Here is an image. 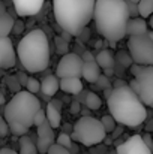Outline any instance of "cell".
Returning a JSON list of instances; mask_svg holds the SVG:
<instances>
[{
    "label": "cell",
    "mask_w": 153,
    "mask_h": 154,
    "mask_svg": "<svg viewBox=\"0 0 153 154\" xmlns=\"http://www.w3.org/2000/svg\"><path fill=\"white\" fill-rule=\"evenodd\" d=\"M6 14V6H5V3L0 0V15H5Z\"/></svg>",
    "instance_id": "obj_52"
},
{
    "label": "cell",
    "mask_w": 153,
    "mask_h": 154,
    "mask_svg": "<svg viewBox=\"0 0 153 154\" xmlns=\"http://www.w3.org/2000/svg\"><path fill=\"white\" fill-rule=\"evenodd\" d=\"M84 105H86L87 109H93V111H96V109H99V108L102 106V99L96 94V93H93V91H87V96H86Z\"/></svg>",
    "instance_id": "obj_24"
},
{
    "label": "cell",
    "mask_w": 153,
    "mask_h": 154,
    "mask_svg": "<svg viewBox=\"0 0 153 154\" xmlns=\"http://www.w3.org/2000/svg\"><path fill=\"white\" fill-rule=\"evenodd\" d=\"M81 76L90 82V84H95L98 81V78L101 76V69L99 66L96 64V61H87V63H83V67H81Z\"/></svg>",
    "instance_id": "obj_17"
},
{
    "label": "cell",
    "mask_w": 153,
    "mask_h": 154,
    "mask_svg": "<svg viewBox=\"0 0 153 154\" xmlns=\"http://www.w3.org/2000/svg\"><path fill=\"white\" fill-rule=\"evenodd\" d=\"M45 118H47V123L50 124L51 129H57V127L62 126V114L50 102H48L47 108H45Z\"/></svg>",
    "instance_id": "obj_19"
},
{
    "label": "cell",
    "mask_w": 153,
    "mask_h": 154,
    "mask_svg": "<svg viewBox=\"0 0 153 154\" xmlns=\"http://www.w3.org/2000/svg\"><path fill=\"white\" fill-rule=\"evenodd\" d=\"M8 132H9V129H8V124L5 123L3 117H0V138L6 136V135H8Z\"/></svg>",
    "instance_id": "obj_41"
},
{
    "label": "cell",
    "mask_w": 153,
    "mask_h": 154,
    "mask_svg": "<svg viewBox=\"0 0 153 154\" xmlns=\"http://www.w3.org/2000/svg\"><path fill=\"white\" fill-rule=\"evenodd\" d=\"M60 38H62V39H63L65 42H68V44H69V42L72 41V36H71L69 33H66V32H63V30L60 32Z\"/></svg>",
    "instance_id": "obj_48"
},
{
    "label": "cell",
    "mask_w": 153,
    "mask_h": 154,
    "mask_svg": "<svg viewBox=\"0 0 153 154\" xmlns=\"http://www.w3.org/2000/svg\"><path fill=\"white\" fill-rule=\"evenodd\" d=\"M141 136V141L144 142V145L152 151L153 150V141H152V135L150 133H144V135H140Z\"/></svg>",
    "instance_id": "obj_36"
},
{
    "label": "cell",
    "mask_w": 153,
    "mask_h": 154,
    "mask_svg": "<svg viewBox=\"0 0 153 154\" xmlns=\"http://www.w3.org/2000/svg\"><path fill=\"white\" fill-rule=\"evenodd\" d=\"M116 154H152V151L144 145L140 135H132L116 147Z\"/></svg>",
    "instance_id": "obj_10"
},
{
    "label": "cell",
    "mask_w": 153,
    "mask_h": 154,
    "mask_svg": "<svg viewBox=\"0 0 153 154\" xmlns=\"http://www.w3.org/2000/svg\"><path fill=\"white\" fill-rule=\"evenodd\" d=\"M14 18L9 14L0 15V38H8L9 33L12 32V26H14Z\"/></svg>",
    "instance_id": "obj_21"
},
{
    "label": "cell",
    "mask_w": 153,
    "mask_h": 154,
    "mask_svg": "<svg viewBox=\"0 0 153 154\" xmlns=\"http://www.w3.org/2000/svg\"><path fill=\"white\" fill-rule=\"evenodd\" d=\"M38 109H41V102L36 96L23 90L15 93L3 108V120L9 132L15 136L27 135L29 129L33 126V117Z\"/></svg>",
    "instance_id": "obj_3"
},
{
    "label": "cell",
    "mask_w": 153,
    "mask_h": 154,
    "mask_svg": "<svg viewBox=\"0 0 153 154\" xmlns=\"http://www.w3.org/2000/svg\"><path fill=\"white\" fill-rule=\"evenodd\" d=\"M99 121H101L102 127H104V130H105V133H111V132L114 130V127H116V121L113 120L111 115H104Z\"/></svg>",
    "instance_id": "obj_26"
},
{
    "label": "cell",
    "mask_w": 153,
    "mask_h": 154,
    "mask_svg": "<svg viewBox=\"0 0 153 154\" xmlns=\"http://www.w3.org/2000/svg\"><path fill=\"white\" fill-rule=\"evenodd\" d=\"M24 29H26L24 21H21V20H15V21H14V26H12V32H11V33H14V35H20Z\"/></svg>",
    "instance_id": "obj_34"
},
{
    "label": "cell",
    "mask_w": 153,
    "mask_h": 154,
    "mask_svg": "<svg viewBox=\"0 0 153 154\" xmlns=\"http://www.w3.org/2000/svg\"><path fill=\"white\" fill-rule=\"evenodd\" d=\"M5 82H6V85L9 87V90H11V91H14V93L21 91V85L18 84V81H17L15 75H5Z\"/></svg>",
    "instance_id": "obj_25"
},
{
    "label": "cell",
    "mask_w": 153,
    "mask_h": 154,
    "mask_svg": "<svg viewBox=\"0 0 153 154\" xmlns=\"http://www.w3.org/2000/svg\"><path fill=\"white\" fill-rule=\"evenodd\" d=\"M0 154H18L15 150H12V148H8V147H3V148H0Z\"/></svg>",
    "instance_id": "obj_49"
},
{
    "label": "cell",
    "mask_w": 153,
    "mask_h": 154,
    "mask_svg": "<svg viewBox=\"0 0 153 154\" xmlns=\"http://www.w3.org/2000/svg\"><path fill=\"white\" fill-rule=\"evenodd\" d=\"M84 51H86V47H84L83 44L77 42V44L74 45V54H77V55H81V54H83Z\"/></svg>",
    "instance_id": "obj_44"
},
{
    "label": "cell",
    "mask_w": 153,
    "mask_h": 154,
    "mask_svg": "<svg viewBox=\"0 0 153 154\" xmlns=\"http://www.w3.org/2000/svg\"><path fill=\"white\" fill-rule=\"evenodd\" d=\"M12 3L17 14L21 17H33L44 6V0H12Z\"/></svg>",
    "instance_id": "obj_13"
},
{
    "label": "cell",
    "mask_w": 153,
    "mask_h": 154,
    "mask_svg": "<svg viewBox=\"0 0 153 154\" xmlns=\"http://www.w3.org/2000/svg\"><path fill=\"white\" fill-rule=\"evenodd\" d=\"M47 154H71L66 148H63V147H60V145H57V144H53L50 148H48V151Z\"/></svg>",
    "instance_id": "obj_35"
},
{
    "label": "cell",
    "mask_w": 153,
    "mask_h": 154,
    "mask_svg": "<svg viewBox=\"0 0 153 154\" xmlns=\"http://www.w3.org/2000/svg\"><path fill=\"white\" fill-rule=\"evenodd\" d=\"M50 103L56 108V109H59V111H62V106H63V103L60 99H50Z\"/></svg>",
    "instance_id": "obj_46"
},
{
    "label": "cell",
    "mask_w": 153,
    "mask_h": 154,
    "mask_svg": "<svg viewBox=\"0 0 153 154\" xmlns=\"http://www.w3.org/2000/svg\"><path fill=\"white\" fill-rule=\"evenodd\" d=\"M54 139H56V136H54V132H53V129L50 127V124L47 121L42 123L38 127V141L35 142L36 144V151H39V153H42V154H47L48 148L54 144Z\"/></svg>",
    "instance_id": "obj_12"
},
{
    "label": "cell",
    "mask_w": 153,
    "mask_h": 154,
    "mask_svg": "<svg viewBox=\"0 0 153 154\" xmlns=\"http://www.w3.org/2000/svg\"><path fill=\"white\" fill-rule=\"evenodd\" d=\"M62 133H68V135H71V133H72V126H71V124H65Z\"/></svg>",
    "instance_id": "obj_51"
},
{
    "label": "cell",
    "mask_w": 153,
    "mask_h": 154,
    "mask_svg": "<svg viewBox=\"0 0 153 154\" xmlns=\"http://www.w3.org/2000/svg\"><path fill=\"white\" fill-rule=\"evenodd\" d=\"M111 91H113V88H105V90H104V96H105V99H108V97L111 96Z\"/></svg>",
    "instance_id": "obj_53"
},
{
    "label": "cell",
    "mask_w": 153,
    "mask_h": 154,
    "mask_svg": "<svg viewBox=\"0 0 153 154\" xmlns=\"http://www.w3.org/2000/svg\"><path fill=\"white\" fill-rule=\"evenodd\" d=\"M69 136L71 141H77L86 147H93L101 144L107 133L102 127L101 121L89 115V117H81L75 121V124L72 126V133Z\"/></svg>",
    "instance_id": "obj_6"
},
{
    "label": "cell",
    "mask_w": 153,
    "mask_h": 154,
    "mask_svg": "<svg viewBox=\"0 0 153 154\" xmlns=\"http://www.w3.org/2000/svg\"><path fill=\"white\" fill-rule=\"evenodd\" d=\"M137 8H138V17L146 20L152 15L153 11V0H140L137 3Z\"/></svg>",
    "instance_id": "obj_23"
},
{
    "label": "cell",
    "mask_w": 153,
    "mask_h": 154,
    "mask_svg": "<svg viewBox=\"0 0 153 154\" xmlns=\"http://www.w3.org/2000/svg\"><path fill=\"white\" fill-rule=\"evenodd\" d=\"M15 78H17V81H18V84L21 85V88L23 87H26V84H27V79H29V76L24 73V72H18L17 75H15Z\"/></svg>",
    "instance_id": "obj_37"
},
{
    "label": "cell",
    "mask_w": 153,
    "mask_h": 154,
    "mask_svg": "<svg viewBox=\"0 0 153 154\" xmlns=\"http://www.w3.org/2000/svg\"><path fill=\"white\" fill-rule=\"evenodd\" d=\"M59 90V79L56 78V75H47L42 78V81H39V93L51 97L57 93Z\"/></svg>",
    "instance_id": "obj_15"
},
{
    "label": "cell",
    "mask_w": 153,
    "mask_h": 154,
    "mask_svg": "<svg viewBox=\"0 0 153 154\" xmlns=\"http://www.w3.org/2000/svg\"><path fill=\"white\" fill-rule=\"evenodd\" d=\"M5 103V96H3V93L0 91V105H3Z\"/></svg>",
    "instance_id": "obj_57"
},
{
    "label": "cell",
    "mask_w": 153,
    "mask_h": 154,
    "mask_svg": "<svg viewBox=\"0 0 153 154\" xmlns=\"http://www.w3.org/2000/svg\"><path fill=\"white\" fill-rule=\"evenodd\" d=\"M113 75H114V70H113V69H104V76H107V78L110 79Z\"/></svg>",
    "instance_id": "obj_50"
},
{
    "label": "cell",
    "mask_w": 153,
    "mask_h": 154,
    "mask_svg": "<svg viewBox=\"0 0 153 154\" xmlns=\"http://www.w3.org/2000/svg\"><path fill=\"white\" fill-rule=\"evenodd\" d=\"M47 121V118H45V111L41 108V109H38L36 111V114H35V117H33V126H36V127H39L42 123H45Z\"/></svg>",
    "instance_id": "obj_32"
},
{
    "label": "cell",
    "mask_w": 153,
    "mask_h": 154,
    "mask_svg": "<svg viewBox=\"0 0 153 154\" xmlns=\"http://www.w3.org/2000/svg\"><path fill=\"white\" fill-rule=\"evenodd\" d=\"M95 88L98 90H105V88H113L111 87V81L107 78V76H104V75H101L99 78H98V81L95 82Z\"/></svg>",
    "instance_id": "obj_30"
},
{
    "label": "cell",
    "mask_w": 153,
    "mask_h": 154,
    "mask_svg": "<svg viewBox=\"0 0 153 154\" xmlns=\"http://www.w3.org/2000/svg\"><path fill=\"white\" fill-rule=\"evenodd\" d=\"M98 33L108 42H119L126 36L129 20L123 0H95L93 18Z\"/></svg>",
    "instance_id": "obj_1"
},
{
    "label": "cell",
    "mask_w": 153,
    "mask_h": 154,
    "mask_svg": "<svg viewBox=\"0 0 153 154\" xmlns=\"http://www.w3.org/2000/svg\"><path fill=\"white\" fill-rule=\"evenodd\" d=\"M81 67H83V61L80 58V55L74 54V52H68L65 54L57 67H56V78L57 79H63V78H81Z\"/></svg>",
    "instance_id": "obj_9"
},
{
    "label": "cell",
    "mask_w": 153,
    "mask_h": 154,
    "mask_svg": "<svg viewBox=\"0 0 153 154\" xmlns=\"http://www.w3.org/2000/svg\"><path fill=\"white\" fill-rule=\"evenodd\" d=\"M86 96H87V90H84V88H83V90H81V91H80V93L75 96V97H74V100H77V102L80 103V105H84Z\"/></svg>",
    "instance_id": "obj_40"
},
{
    "label": "cell",
    "mask_w": 153,
    "mask_h": 154,
    "mask_svg": "<svg viewBox=\"0 0 153 154\" xmlns=\"http://www.w3.org/2000/svg\"><path fill=\"white\" fill-rule=\"evenodd\" d=\"M54 144H57V145H60V147L69 150V147L72 145V141H71V136H69L68 133H60V135L57 136V142H54Z\"/></svg>",
    "instance_id": "obj_29"
},
{
    "label": "cell",
    "mask_w": 153,
    "mask_h": 154,
    "mask_svg": "<svg viewBox=\"0 0 153 154\" xmlns=\"http://www.w3.org/2000/svg\"><path fill=\"white\" fill-rule=\"evenodd\" d=\"M129 55L134 64L152 66L153 64V35L149 30L141 36H129L128 41Z\"/></svg>",
    "instance_id": "obj_8"
},
{
    "label": "cell",
    "mask_w": 153,
    "mask_h": 154,
    "mask_svg": "<svg viewBox=\"0 0 153 154\" xmlns=\"http://www.w3.org/2000/svg\"><path fill=\"white\" fill-rule=\"evenodd\" d=\"M81 112H83V117H89V115H90L87 108H81Z\"/></svg>",
    "instance_id": "obj_55"
},
{
    "label": "cell",
    "mask_w": 153,
    "mask_h": 154,
    "mask_svg": "<svg viewBox=\"0 0 153 154\" xmlns=\"http://www.w3.org/2000/svg\"><path fill=\"white\" fill-rule=\"evenodd\" d=\"M123 2L126 5V11H128L129 18H138V8H137V5L129 2V0H123Z\"/></svg>",
    "instance_id": "obj_31"
},
{
    "label": "cell",
    "mask_w": 153,
    "mask_h": 154,
    "mask_svg": "<svg viewBox=\"0 0 153 154\" xmlns=\"http://www.w3.org/2000/svg\"><path fill=\"white\" fill-rule=\"evenodd\" d=\"M95 61L99 69H113L114 67V54L111 50H101L95 55Z\"/></svg>",
    "instance_id": "obj_18"
},
{
    "label": "cell",
    "mask_w": 153,
    "mask_h": 154,
    "mask_svg": "<svg viewBox=\"0 0 153 154\" xmlns=\"http://www.w3.org/2000/svg\"><path fill=\"white\" fill-rule=\"evenodd\" d=\"M108 111L116 124L122 127L135 129L141 126L149 117V109L128 87L113 88L111 96L107 99Z\"/></svg>",
    "instance_id": "obj_2"
},
{
    "label": "cell",
    "mask_w": 153,
    "mask_h": 154,
    "mask_svg": "<svg viewBox=\"0 0 153 154\" xmlns=\"http://www.w3.org/2000/svg\"><path fill=\"white\" fill-rule=\"evenodd\" d=\"M108 154H116V150H113V151H110Z\"/></svg>",
    "instance_id": "obj_58"
},
{
    "label": "cell",
    "mask_w": 153,
    "mask_h": 154,
    "mask_svg": "<svg viewBox=\"0 0 153 154\" xmlns=\"http://www.w3.org/2000/svg\"><path fill=\"white\" fill-rule=\"evenodd\" d=\"M17 55L23 67L30 73L44 72L50 64V44L48 36L41 30L35 29L29 32L18 44Z\"/></svg>",
    "instance_id": "obj_5"
},
{
    "label": "cell",
    "mask_w": 153,
    "mask_h": 154,
    "mask_svg": "<svg viewBox=\"0 0 153 154\" xmlns=\"http://www.w3.org/2000/svg\"><path fill=\"white\" fill-rule=\"evenodd\" d=\"M18 145H20V153L18 154H36L38 153L36 151V144L33 142V139L29 135L20 136Z\"/></svg>",
    "instance_id": "obj_20"
},
{
    "label": "cell",
    "mask_w": 153,
    "mask_h": 154,
    "mask_svg": "<svg viewBox=\"0 0 153 154\" xmlns=\"http://www.w3.org/2000/svg\"><path fill=\"white\" fill-rule=\"evenodd\" d=\"M80 58H81V61H83V63H87V61H95V54H93L92 51H87V50H86V51L80 55Z\"/></svg>",
    "instance_id": "obj_38"
},
{
    "label": "cell",
    "mask_w": 153,
    "mask_h": 154,
    "mask_svg": "<svg viewBox=\"0 0 153 154\" xmlns=\"http://www.w3.org/2000/svg\"><path fill=\"white\" fill-rule=\"evenodd\" d=\"M54 44H56V50L59 54H68L69 52V44L68 42H65L60 36H56V39H54Z\"/></svg>",
    "instance_id": "obj_28"
},
{
    "label": "cell",
    "mask_w": 153,
    "mask_h": 154,
    "mask_svg": "<svg viewBox=\"0 0 153 154\" xmlns=\"http://www.w3.org/2000/svg\"><path fill=\"white\" fill-rule=\"evenodd\" d=\"M113 70H114V75H117V76H123V75H125V69H123L122 66H119L117 63H114Z\"/></svg>",
    "instance_id": "obj_45"
},
{
    "label": "cell",
    "mask_w": 153,
    "mask_h": 154,
    "mask_svg": "<svg viewBox=\"0 0 153 154\" xmlns=\"http://www.w3.org/2000/svg\"><path fill=\"white\" fill-rule=\"evenodd\" d=\"M153 130V120L152 118H146V133H150Z\"/></svg>",
    "instance_id": "obj_47"
},
{
    "label": "cell",
    "mask_w": 153,
    "mask_h": 154,
    "mask_svg": "<svg viewBox=\"0 0 153 154\" xmlns=\"http://www.w3.org/2000/svg\"><path fill=\"white\" fill-rule=\"evenodd\" d=\"M123 130H125V127H122V126H116L114 130L111 132V133H113V135H111V139H113V141H117V138H120V136L123 135Z\"/></svg>",
    "instance_id": "obj_39"
},
{
    "label": "cell",
    "mask_w": 153,
    "mask_h": 154,
    "mask_svg": "<svg viewBox=\"0 0 153 154\" xmlns=\"http://www.w3.org/2000/svg\"><path fill=\"white\" fill-rule=\"evenodd\" d=\"M17 63V55L9 38H0V70L11 69Z\"/></svg>",
    "instance_id": "obj_11"
},
{
    "label": "cell",
    "mask_w": 153,
    "mask_h": 154,
    "mask_svg": "<svg viewBox=\"0 0 153 154\" xmlns=\"http://www.w3.org/2000/svg\"><path fill=\"white\" fill-rule=\"evenodd\" d=\"M102 50H108V41L102 39Z\"/></svg>",
    "instance_id": "obj_56"
},
{
    "label": "cell",
    "mask_w": 153,
    "mask_h": 154,
    "mask_svg": "<svg viewBox=\"0 0 153 154\" xmlns=\"http://www.w3.org/2000/svg\"><path fill=\"white\" fill-rule=\"evenodd\" d=\"M69 111H71V114H78L81 111V105L77 102V100H72L71 105H69Z\"/></svg>",
    "instance_id": "obj_42"
},
{
    "label": "cell",
    "mask_w": 153,
    "mask_h": 154,
    "mask_svg": "<svg viewBox=\"0 0 153 154\" xmlns=\"http://www.w3.org/2000/svg\"><path fill=\"white\" fill-rule=\"evenodd\" d=\"M149 32V24L143 18H129L126 23V35L129 36H141Z\"/></svg>",
    "instance_id": "obj_14"
},
{
    "label": "cell",
    "mask_w": 153,
    "mask_h": 154,
    "mask_svg": "<svg viewBox=\"0 0 153 154\" xmlns=\"http://www.w3.org/2000/svg\"><path fill=\"white\" fill-rule=\"evenodd\" d=\"M102 142H105V145H111V144H113V139H111V138H107V136H105Z\"/></svg>",
    "instance_id": "obj_54"
},
{
    "label": "cell",
    "mask_w": 153,
    "mask_h": 154,
    "mask_svg": "<svg viewBox=\"0 0 153 154\" xmlns=\"http://www.w3.org/2000/svg\"><path fill=\"white\" fill-rule=\"evenodd\" d=\"M77 38H78L77 42H80V44H86V42H89V39H90V29H89V27H84V29L80 32V35H78Z\"/></svg>",
    "instance_id": "obj_33"
},
{
    "label": "cell",
    "mask_w": 153,
    "mask_h": 154,
    "mask_svg": "<svg viewBox=\"0 0 153 154\" xmlns=\"http://www.w3.org/2000/svg\"><path fill=\"white\" fill-rule=\"evenodd\" d=\"M95 0H53L54 18L60 30L78 36L93 18Z\"/></svg>",
    "instance_id": "obj_4"
},
{
    "label": "cell",
    "mask_w": 153,
    "mask_h": 154,
    "mask_svg": "<svg viewBox=\"0 0 153 154\" xmlns=\"http://www.w3.org/2000/svg\"><path fill=\"white\" fill-rule=\"evenodd\" d=\"M111 87H113V88H122V87H128V82L119 78V79H116L114 82H111Z\"/></svg>",
    "instance_id": "obj_43"
},
{
    "label": "cell",
    "mask_w": 153,
    "mask_h": 154,
    "mask_svg": "<svg viewBox=\"0 0 153 154\" xmlns=\"http://www.w3.org/2000/svg\"><path fill=\"white\" fill-rule=\"evenodd\" d=\"M131 73L134 79L128 84L129 88L137 94V97L143 102L144 106L153 105V67L152 66H140L132 64Z\"/></svg>",
    "instance_id": "obj_7"
},
{
    "label": "cell",
    "mask_w": 153,
    "mask_h": 154,
    "mask_svg": "<svg viewBox=\"0 0 153 154\" xmlns=\"http://www.w3.org/2000/svg\"><path fill=\"white\" fill-rule=\"evenodd\" d=\"M59 88H62L68 94L77 96L84 88V85L80 78H63V79H59Z\"/></svg>",
    "instance_id": "obj_16"
},
{
    "label": "cell",
    "mask_w": 153,
    "mask_h": 154,
    "mask_svg": "<svg viewBox=\"0 0 153 154\" xmlns=\"http://www.w3.org/2000/svg\"><path fill=\"white\" fill-rule=\"evenodd\" d=\"M114 63H117L119 66H122L125 70L129 69V67L134 64V61H132L129 52L126 51V50H119V51L116 52V55H114Z\"/></svg>",
    "instance_id": "obj_22"
},
{
    "label": "cell",
    "mask_w": 153,
    "mask_h": 154,
    "mask_svg": "<svg viewBox=\"0 0 153 154\" xmlns=\"http://www.w3.org/2000/svg\"><path fill=\"white\" fill-rule=\"evenodd\" d=\"M26 91L27 93H30V94H33V96H36L38 93H39V81L36 79V78H32V76H29V79H27V84H26Z\"/></svg>",
    "instance_id": "obj_27"
}]
</instances>
